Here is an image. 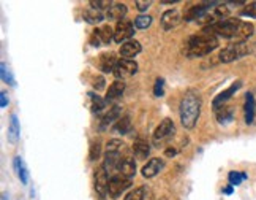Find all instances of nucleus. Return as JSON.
I'll return each mask as SVG.
<instances>
[{"mask_svg": "<svg viewBox=\"0 0 256 200\" xmlns=\"http://www.w3.org/2000/svg\"><path fill=\"white\" fill-rule=\"evenodd\" d=\"M201 115V97L194 91L185 92L180 102V123L185 129H193Z\"/></svg>", "mask_w": 256, "mask_h": 200, "instance_id": "nucleus-2", "label": "nucleus"}, {"mask_svg": "<svg viewBox=\"0 0 256 200\" xmlns=\"http://www.w3.org/2000/svg\"><path fill=\"white\" fill-rule=\"evenodd\" d=\"M230 183H231V186H239L242 181H245L247 179V175L244 172H230Z\"/></svg>", "mask_w": 256, "mask_h": 200, "instance_id": "nucleus-30", "label": "nucleus"}, {"mask_svg": "<svg viewBox=\"0 0 256 200\" xmlns=\"http://www.w3.org/2000/svg\"><path fill=\"white\" fill-rule=\"evenodd\" d=\"M98 33L100 40H102V43H109L111 40H114V30L109 27V25H103V27H100L95 30Z\"/></svg>", "mask_w": 256, "mask_h": 200, "instance_id": "nucleus-25", "label": "nucleus"}, {"mask_svg": "<svg viewBox=\"0 0 256 200\" xmlns=\"http://www.w3.org/2000/svg\"><path fill=\"white\" fill-rule=\"evenodd\" d=\"M111 5H112V3H111V2H107V0H97V2H95V0H92V2H90V6H92V8L100 10V11H102L103 8H109Z\"/></svg>", "mask_w": 256, "mask_h": 200, "instance_id": "nucleus-36", "label": "nucleus"}, {"mask_svg": "<svg viewBox=\"0 0 256 200\" xmlns=\"http://www.w3.org/2000/svg\"><path fill=\"white\" fill-rule=\"evenodd\" d=\"M117 64H119V61L112 52H106V54H103L102 57H100V67H102V70L105 73H114Z\"/></svg>", "mask_w": 256, "mask_h": 200, "instance_id": "nucleus-18", "label": "nucleus"}, {"mask_svg": "<svg viewBox=\"0 0 256 200\" xmlns=\"http://www.w3.org/2000/svg\"><path fill=\"white\" fill-rule=\"evenodd\" d=\"M150 24H152V18L147 15H141L134 19V25H136L138 29H147Z\"/></svg>", "mask_w": 256, "mask_h": 200, "instance_id": "nucleus-32", "label": "nucleus"}, {"mask_svg": "<svg viewBox=\"0 0 256 200\" xmlns=\"http://www.w3.org/2000/svg\"><path fill=\"white\" fill-rule=\"evenodd\" d=\"M0 73H2V79L5 83H8V84H11V86H15V79H13V76H11V73L6 70V65L5 64H2V67H0Z\"/></svg>", "mask_w": 256, "mask_h": 200, "instance_id": "nucleus-35", "label": "nucleus"}, {"mask_svg": "<svg viewBox=\"0 0 256 200\" xmlns=\"http://www.w3.org/2000/svg\"><path fill=\"white\" fill-rule=\"evenodd\" d=\"M84 19L89 24H100L103 21V13L95 8H89L84 11Z\"/></svg>", "mask_w": 256, "mask_h": 200, "instance_id": "nucleus-23", "label": "nucleus"}, {"mask_svg": "<svg viewBox=\"0 0 256 200\" xmlns=\"http://www.w3.org/2000/svg\"><path fill=\"white\" fill-rule=\"evenodd\" d=\"M120 56H122L124 59H131L134 56H138L141 52V43L136 42V40H131V42H127L124 43L122 46H120Z\"/></svg>", "mask_w": 256, "mask_h": 200, "instance_id": "nucleus-13", "label": "nucleus"}, {"mask_svg": "<svg viewBox=\"0 0 256 200\" xmlns=\"http://www.w3.org/2000/svg\"><path fill=\"white\" fill-rule=\"evenodd\" d=\"M165 154H166L168 157H172V156H176V154H177V150H174V148L171 150V148H170V150H166Z\"/></svg>", "mask_w": 256, "mask_h": 200, "instance_id": "nucleus-41", "label": "nucleus"}, {"mask_svg": "<svg viewBox=\"0 0 256 200\" xmlns=\"http://www.w3.org/2000/svg\"><path fill=\"white\" fill-rule=\"evenodd\" d=\"M124 142L122 140H117V138H114V140H109L106 145V152H114V154H120V151H122L124 148Z\"/></svg>", "mask_w": 256, "mask_h": 200, "instance_id": "nucleus-28", "label": "nucleus"}, {"mask_svg": "<svg viewBox=\"0 0 256 200\" xmlns=\"http://www.w3.org/2000/svg\"><path fill=\"white\" fill-rule=\"evenodd\" d=\"M244 16H248V18H255L256 19V2H252L244 6V10L240 11Z\"/></svg>", "mask_w": 256, "mask_h": 200, "instance_id": "nucleus-34", "label": "nucleus"}, {"mask_svg": "<svg viewBox=\"0 0 256 200\" xmlns=\"http://www.w3.org/2000/svg\"><path fill=\"white\" fill-rule=\"evenodd\" d=\"M163 167H165V161H161V159H158V157H153L143 167V176L144 178H153L157 173L161 172Z\"/></svg>", "mask_w": 256, "mask_h": 200, "instance_id": "nucleus-11", "label": "nucleus"}, {"mask_svg": "<svg viewBox=\"0 0 256 200\" xmlns=\"http://www.w3.org/2000/svg\"><path fill=\"white\" fill-rule=\"evenodd\" d=\"M15 170L18 173L19 179L22 181V184L29 183V173H27V169H25V165L22 164V159L21 157H15Z\"/></svg>", "mask_w": 256, "mask_h": 200, "instance_id": "nucleus-24", "label": "nucleus"}, {"mask_svg": "<svg viewBox=\"0 0 256 200\" xmlns=\"http://www.w3.org/2000/svg\"><path fill=\"white\" fill-rule=\"evenodd\" d=\"M255 32L253 24L248 23H242L239 19L234 18H228L223 19L213 25H207L204 29V33H209V35H220L225 38H235L239 40V43H244V40L250 38Z\"/></svg>", "mask_w": 256, "mask_h": 200, "instance_id": "nucleus-1", "label": "nucleus"}, {"mask_svg": "<svg viewBox=\"0 0 256 200\" xmlns=\"http://www.w3.org/2000/svg\"><path fill=\"white\" fill-rule=\"evenodd\" d=\"M146 192H147V188H138L131 191L130 194H127V197L124 200H144L146 199Z\"/></svg>", "mask_w": 256, "mask_h": 200, "instance_id": "nucleus-29", "label": "nucleus"}, {"mask_svg": "<svg viewBox=\"0 0 256 200\" xmlns=\"http://www.w3.org/2000/svg\"><path fill=\"white\" fill-rule=\"evenodd\" d=\"M107 186H109V178H107V172L102 165L95 170V191L100 197H105L107 194Z\"/></svg>", "mask_w": 256, "mask_h": 200, "instance_id": "nucleus-9", "label": "nucleus"}, {"mask_svg": "<svg viewBox=\"0 0 256 200\" xmlns=\"http://www.w3.org/2000/svg\"><path fill=\"white\" fill-rule=\"evenodd\" d=\"M131 186V179L125 178L122 175H114L109 178V186H107V194L111 199H117L119 196H122V192H125Z\"/></svg>", "mask_w": 256, "mask_h": 200, "instance_id": "nucleus-5", "label": "nucleus"}, {"mask_svg": "<svg viewBox=\"0 0 256 200\" xmlns=\"http://www.w3.org/2000/svg\"><path fill=\"white\" fill-rule=\"evenodd\" d=\"M134 35V24L131 21H127V19H122L119 21L116 29H114V42L116 43H127L128 38H131Z\"/></svg>", "mask_w": 256, "mask_h": 200, "instance_id": "nucleus-6", "label": "nucleus"}, {"mask_svg": "<svg viewBox=\"0 0 256 200\" xmlns=\"http://www.w3.org/2000/svg\"><path fill=\"white\" fill-rule=\"evenodd\" d=\"M163 84H165L163 79L158 78V79H157V83H155V88H153V94H155V97H161V96H163Z\"/></svg>", "mask_w": 256, "mask_h": 200, "instance_id": "nucleus-37", "label": "nucleus"}, {"mask_svg": "<svg viewBox=\"0 0 256 200\" xmlns=\"http://www.w3.org/2000/svg\"><path fill=\"white\" fill-rule=\"evenodd\" d=\"M127 15V6L124 3H112L109 8H107L106 18L111 19V21H122L124 16Z\"/></svg>", "mask_w": 256, "mask_h": 200, "instance_id": "nucleus-14", "label": "nucleus"}, {"mask_svg": "<svg viewBox=\"0 0 256 200\" xmlns=\"http://www.w3.org/2000/svg\"><path fill=\"white\" fill-rule=\"evenodd\" d=\"M174 130H176V127H174V123H172V119L170 118H166L163 119V121L160 123V125L157 129H155L153 132V138H155V142H163V140L166 138H170Z\"/></svg>", "mask_w": 256, "mask_h": 200, "instance_id": "nucleus-8", "label": "nucleus"}, {"mask_svg": "<svg viewBox=\"0 0 256 200\" xmlns=\"http://www.w3.org/2000/svg\"><path fill=\"white\" fill-rule=\"evenodd\" d=\"M244 110H245V123L248 125H252L255 123V110H256V103H255V97L253 94H248L245 96V106H244Z\"/></svg>", "mask_w": 256, "mask_h": 200, "instance_id": "nucleus-19", "label": "nucleus"}, {"mask_svg": "<svg viewBox=\"0 0 256 200\" xmlns=\"http://www.w3.org/2000/svg\"><path fill=\"white\" fill-rule=\"evenodd\" d=\"M248 52H250V50H248V46L245 43H234L221 50L218 59H220V62L230 64V62H234V61H237V59H242L244 56H247Z\"/></svg>", "mask_w": 256, "mask_h": 200, "instance_id": "nucleus-4", "label": "nucleus"}, {"mask_svg": "<svg viewBox=\"0 0 256 200\" xmlns=\"http://www.w3.org/2000/svg\"><path fill=\"white\" fill-rule=\"evenodd\" d=\"M223 192H225V194H233V186H228V188H225Z\"/></svg>", "mask_w": 256, "mask_h": 200, "instance_id": "nucleus-42", "label": "nucleus"}, {"mask_svg": "<svg viewBox=\"0 0 256 200\" xmlns=\"http://www.w3.org/2000/svg\"><path fill=\"white\" fill-rule=\"evenodd\" d=\"M124 91H125V84L124 81H120V79H116L111 86H109V89H107L106 92V102H112V100H116L119 97H122L124 94Z\"/></svg>", "mask_w": 256, "mask_h": 200, "instance_id": "nucleus-16", "label": "nucleus"}, {"mask_svg": "<svg viewBox=\"0 0 256 200\" xmlns=\"http://www.w3.org/2000/svg\"><path fill=\"white\" fill-rule=\"evenodd\" d=\"M131 129V119L130 116H124L122 119H117V123H116V130L119 133H127V132H130Z\"/></svg>", "mask_w": 256, "mask_h": 200, "instance_id": "nucleus-27", "label": "nucleus"}, {"mask_svg": "<svg viewBox=\"0 0 256 200\" xmlns=\"http://www.w3.org/2000/svg\"><path fill=\"white\" fill-rule=\"evenodd\" d=\"M106 100H103L102 97H92V111L93 113H102L106 108Z\"/></svg>", "mask_w": 256, "mask_h": 200, "instance_id": "nucleus-31", "label": "nucleus"}, {"mask_svg": "<svg viewBox=\"0 0 256 200\" xmlns=\"http://www.w3.org/2000/svg\"><path fill=\"white\" fill-rule=\"evenodd\" d=\"M138 72V64L131 61V59H122L119 61L116 70H114V76L117 79H124V78H130L134 73Z\"/></svg>", "mask_w": 256, "mask_h": 200, "instance_id": "nucleus-7", "label": "nucleus"}, {"mask_svg": "<svg viewBox=\"0 0 256 200\" xmlns=\"http://www.w3.org/2000/svg\"><path fill=\"white\" fill-rule=\"evenodd\" d=\"M215 111H217V121L220 124H228L233 121V118H234L233 106H221V108L215 110Z\"/></svg>", "mask_w": 256, "mask_h": 200, "instance_id": "nucleus-22", "label": "nucleus"}, {"mask_svg": "<svg viewBox=\"0 0 256 200\" xmlns=\"http://www.w3.org/2000/svg\"><path fill=\"white\" fill-rule=\"evenodd\" d=\"M6 105H8V99H6V92H2V94H0V106H2V108H5Z\"/></svg>", "mask_w": 256, "mask_h": 200, "instance_id": "nucleus-40", "label": "nucleus"}, {"mask_svg": "<svg viewBox=\"0 0 256 200\" xmlns=\"http://www.w3.org/2000/svg\"><path fill=\"white\" fill-rule=\"evenodd\" d=\"M239 88H240V81H235V83H234L233 86H230V88H228L226 91L220 92V94L213 99V103H212V105H213V108H215V110H218L221 105H223L225 102H228V100H230V99L234 96V92L237 91Z\"/></svg>", "mask_w": 256, "mask_h": 200, "instance_id": "nucleus-12", "label": "nucleus"}, {"mask_svg": "<svg viewBox=\"0 0 256 200\" xmlns=\"http://www.w3.org/2000/svg\"><path fill=\"white\" fill-rule=\"evenodd\" d=\"M100 154H102V143L97 142L95 143H92V146H90V156H89V159L90 161H97V159L100 157Z\"/></svg>", "mask_w": 256, "mask_h": 200, "instance_id": "nucleus-33", "label": "nucleus"}, {"mask_svg": "<svg viewBox=\"0 0 256 200\" xmlns=\"http://www.w3.org/2000/svg\"><path fill=\"white\" fill-rule=\"evenodd\" d=\"M122 162V159H120V154H114V152H106L105 156V162H103V169L107 172V175L109 173H114V172H119V165Z\"/></svg>", "mask_w": 256, "mask_h": 200, "instance_id": "nucleus-15", "label": "nucleus"}, {"mask_svg": "<svg viewBox=\"0 0 256 200\" xmlns=\"http://www.w3.org/2000/svg\"><path fill=\"white\" fill-rule=\"evenodd\" d=\"M180 23V13L177 10H168L161 16V27L165 30H171Z\"/></svg>", "mask_w": 256, "mask_h": 200, "instance_id": "nucleus-10", "label": "nucleus"}, {"mask_svg": "<svg viewBox=\"0 0 256 200\" xmlns=\"http://www.w3.org/2000/svg\"><path fill=\"white\" fill-rule=\"evenodd\" d=\"M218 38L215 35H209V33H199V35H193L187 40L185 43V56L188 57H203L207 56L209 52L217 50Z\"/></svg>", "mask_w": 256, "mask_h": 200, "instance_id": "nucleus-3", "label": "nucleus"}, {"mask_svg": "<svg viewBox=\"0 0 256 200\" xmlns=\"http://www.w3.org/2000/svg\"><path fill=\"white\" fill-rule=\"evenodd\" d=\"M119 115H120V106L119 105H116V106H112V108L106 113V115L103 116V119H102V124L103 125H107V124H111V123H114L116 119L119 118Z\"/></svg>", "mask_w": 256, "mask_h": 200, "instance_id": "nucleus-26", "label": "nucleus"}, {"mask_svg": "<svg viewBox=\"0 0 256 200\" xmlns=\"http://www.w3.org/2000/svg\"><path fill=\"white\" fill-rule=\"evenodd\" d=\"M19 133H21V129H19V121L16 115H11L10 119V127H8V142L10 143H18L19 140Z\"/></svg>", "mask_w": 256, "mask_h": 200, "instance_id": "nucleus-21", "label": "nucleus"}, {"mask_svg": "<svg viewBox=\"0 0 256 200\" xmlns=\"http://www.w3.org/2000/svg\"><path fill=\"white\" fill-rule=\"evenodd\" d=\"M134 173H136V164L131 157H125L122 159V162L119 165V175H122L125 178H133Z\"/></svg>", "mask_w": 256, "mask_h": 200, "instance_id": "nucleus-17", "label": "nucleus"}, {"mask_svg": "<svg viewBox=\"0 0 256 200\" xmlns=\"http://www.w3.org/2000/svg\"><path fill=\"white\" fill-rule=\"evenodd\" d=\"M152 5V0H136V8L139 11H147V8Z\"/></svg>", "mask_w": 256, "mask_h": 200, "instance_id": "nucleus-38", "label": "nucleus"}, {"mask_svg": "<svg viewBox=\"0 0 256 200\" xmlns=\"http://www.w3.org/2000/svg\"><path fill=\"white\" fill-rule=\"evenodd\" d=\"M133 152L136 154V157L146 159L150 154V145L147 143L144 138H138L136 142L133 143Z\"/></svg>", "mask_w": 256, "mask_h": 200, "instance_id": "nucleus-20", "label": "nucleus"}, {"mask_svg": "<svg viewBox=\"0 0 256 200\" xmlns=\"http://www.w3.org/2000/svg\"><path fill=\"white\" fill-rule=\"evenodd\" d=\"M93 88H95L97 91H102L105 88V78L103 76L95 78V81H93Z\"/></svg>", "mask_w": 256, "mask_h": 200, "instance_id": "nucleus-39", "label": "nucleus"}]
</instances>
